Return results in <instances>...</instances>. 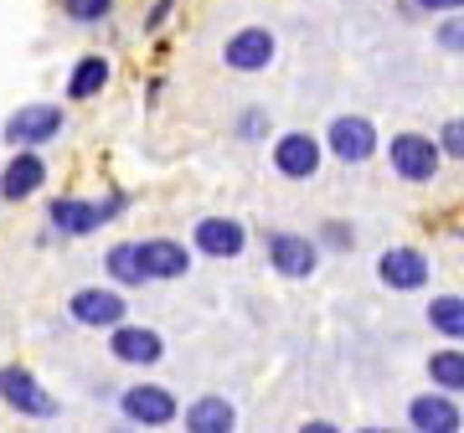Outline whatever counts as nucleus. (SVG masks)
Returning a JSON list of instances; mask_svg holds the SVG:
<instances>
[{"mask_svg": "<svg viewBox=\"0 0 464 433\" xmlns=\"http://www.w3.org/2000/svg\"><path fill=\"white\" fill-rule=\"evenodd\" d=\"M0 402L21 418H57V398L26 367H0Z\"/></svg>", "mask_w": 464, "mask_h": 433, "instance_id": "nucleus-1", "label": "nucleus"}, {"mask_svg": "<svg viewBox=\"0 0 464 433\" xmlns=\"http://www.w3.org/2000/svg\"><path fill=\"white\" fill-rule=\"evenodd\" d=\"M57 134H63V109L57 103H26V109H16L5 119V140L16 150H36V145H47Z\"/></svg>", "mask_w": 464, "mask_h": 433, "instance_id": "nucleus-2", "label": "nucleus"}, {"mask_svg": "<svg viewBox=\"0 0 464 433\" xmlns=\"http://www.w3.org/2000/svg\"><path fill=\"white\" fill-rule=\"evenodd\" d=\"M119 207H124V201H78V197H57L52 201V227H57V233L63 237H83V233H93V227H99V222H109V216L119 212Z\"/></svg>", "mask_w": 464, "mask_h": 433, "instance_id": "nucleus-3", "label": "nucleus"}, {"mask_svg": "<svg viewBox=\"0 0 464 433\" xmlns=\"http://www.w3.org/2000/svg\"><path fill=\"white\" fill-rule=\"evenodd\" d=\"M392 170L402 181H433L439 176V145L429 134H398L392 140Z\"/></svg>", "mask_w": 464, "mask_h": 433, "instance_id": "nucleus-4", "label": "nucleus"}, {"mask_svg": "<svg viewBox=\"0 0 464 433\" xmlns=\"http://www.w3.org/2000/svg\"><path fill=\"white\" fill-rule=\"evenodd\" d=\"M67 315L78 320V325H93V331H114L119 320L130 315V304H124V294H114V289H78L72 294V304H67Z\"/></svg>", "mask_w": 464, "mask_h": 433, "instance_id": "nucleus-5", "label": "nucleus"}, {"mask_svg": "<svg viewBox=\"0 0 464 433\" xmlns=\"http://www.w3.org/2000/svg\"><path fill=\"white\" fill-rule=\"evenodd\" d=\"M119 408H124V418L130 423H140V428H166L170 418H176V398H170L166 387H130L124 398H119Z\"/></svg>", "mask_w": 464, "mask_h": 433, "instance_id": "nucleus-6", "label": "nucleus"}, {"mask_svg": "<svg viewBox=\"0 0 464 433\" xmlns=\"http://www.w3.org/2000/svg\"><path fill=\"white\" fill-rule=\"evenodd\" d=\"M109 351H114L119 361H130V367H150V361L166 356V341L155 331H145V325H124V320H119L114 335H109Z\"/></svg>", "mask_w": 464, "mask_h": 433, "instance_id": "nucleus-7", "label": "nucleus"}, {"mask_svg": "<svg viewBox=\"0 0 464 433\" xmlns=\"http://www.w3.org/2000/svg\"><path fill=\"white\" fill-rule=\"evenodd\" d=\"M331 150L335 160H346V166H362V160H372V150H377V130L366 124V119H335L331 124Z\"/></svg>", "mask_w": 464, "mask_h": 433, "instance_id": "nucleus-8", "label": "nucleus"}, {"mask_svg": "<svg viewBox=\"0 0 464 433\" xmlns=\"http://www.w3.org/2000/svg\"><path fill=\"white\" fill-rule=\"evenodd\" d=\"M268 264L279 268L284 279H304V274H315V243L295 233H274L268 237Z\"/></svg>", "mask_w": 464, "mask_h": 433, "instance_id": "nucleus-9", "label": "nucleus"}, {"mask_svg": "<svg viewBox=\"0 0 464 433\" xmlns=\"http://www.w3.org/2000/svg\"><path fill=\"white\" fill-rule=\"evenodd\" d=\"M377 274H382L387 289H423V284H429V258L418 248H387Z\"/></svg>", "mask_w": 464, "mask_h": 433, "instance_id": "nucleus-10", "label": "nucleus"}, {"mask_svg": "<svg viewBox=\"0 0 464 433\" xmlns=\"http://www.w3.org/2000/svg\"><path fill=\"white\" fill-rule=\"evenodd\" d=\"M274 166L284 176H295V181H310L320 170V140H310V134H284L279 145H274Z\"/></svg>", "mask_w": 464, "mask_h": 433, "instance_id": "nucleus-11", "label": "nucleus"}, {"mask_svg": "<svg viewBox=\"0 0 464 433\" xmlns=\"http://www.w3.org/2000/svg\"><path fill=\"white\" fill-rule=\"evenodd\" d=\"M222 57H227V67H237V72H258V67L274 63V36L264 32V26H248V32H237L222 47Z\"/></svg>", "mask_w": 464, "mask_h": 433, "instance_id": "nucleus-12", "label": "nucleus"}, {"mask_svg": "<svg viewBox=\"0 0 464 433\" xmlns=\"http://www.w3.org/2000/svg\"><path fill=\"white\" fill-rule=\"evenodd\" d=\"M243 243H248V233H243V222H232V216H207V222H197V248L207 253V258H237Z\"/></svg>", "mask_w": 464, "mask_h": 433, "instance_id": "nucleus-13", "label": "nucleus"}, {"mask_svg": "<svg viewBox=\"0 0 464 433\" xmlns=\"http://www.w3.org/2000/svg\"><path fill=\"white\" fill-rule=\"evenodd\" d=\"M42 181H47V166H42V155L36 150H21L11 166H5V176H0V197L5 201H26L42 191Z\"/></svg>", "mask_w": 464, "mask_h": 433, "instance_id": "nucleus-14", "label": "nucleus"}, {"mask_svg": "<svg viewBox=\"0 0 464 433\" xmlns=\"http://www.w3.org/2000/svg\"><path fill=\"white\" fill-rule=\"evenodd\" d=\"M140 264H145V279H181L191 258H186L181 243H170V237H150L140 243Z\"/></svg>", "mask_w": 464, "mask_h": 433, "instance_id": "nucleus-15", "label": "nucleus"}, {"mask_svg": "<svg viewBox=\"0 0 464 433\" xmlns=\"http://www.w3.org/2000/svg\"><path fill=\"white\" fill-rule=\"evenodd\" d=\"M408 418H413V428H423V433H454V428H459V408H454L449 398H439V392L413 398Z\"/></svg>", "mask_w": 464, "mask_h": 433, "instance_id": "nucleus-16", "label": "nucleus"}, {"mask_svg": "<svg viewBox=\"0 0 464 433\" xmlns=\"http://www.w3.org/2000/svg\"><path fill=\"white\" fill-rule=\"evenodd\" d=\"M232 423H237V413H232L227 398H201L186 408V428L191 433H227Z\"/></svg>", "mask_w": 464, "mask_h": 433, "instance_id": "nucleus-17", "label": "nucleus"}, {"mask_svg": "<svg viewBox=\"0 0 464 433\" xmlns=\"http://www.w3.org/2000/svg\"><path fill=\"white\" fill-rule=\"evenodd\" d=\"M103 83H109V63L103 57H83L72 67V78H67V99H93V93H103Z\"/></svg>", "mask_w": 464, "mask_h": 433, "instance_id": "nucleus-18", "label": "nucleus"}, {"mask_svg": "<svg viewBox=\"0 0 464 433\" xmlns=\"http://www.w3.org/2000/svg\"><path fill=\"white\" fill-rule=\"evenodd\" d=\"M429 325L439 335H449V341H464V300L459 294H439L429 304Z\"/></svg>", "mask_w": 464, "mask_h": 433, "instance_id": "nucleus-19", "label": "nucleus"}, {"mask_svg": "<svg viewBox=\"0 0 464 433\" xmlns=\"http://www.w3.org/2000/svg\"><path fill=\"white\" fill-rule=\"evenodd\" d=\"M109 274H114V284H124V289H134V284H145V264H140V243H119V248H109Z\"/></svg>", "mask_w": 464, "mask_h": 433, "instance_id": "nucleus-20", "label": "nucleus"}, {"mask_svg": "<svg viewBox=\"0 0 464 433\" xmlns=\"http://www.w3.org/2000/svg\"><path fill=\"white\" fill-rule=\"evenodd\" d=\"M429 377H433V387H444V392H464V351H439L429 361Z\"/></svg>", "mask_w": 464, "mask_h": 433, "instance_id": "nucleus-21", "label": "nucleus"}, {"mask_svg": "<svg viewBox=\"0 0 464 433\" xmlns=\"http://www.w3.org/2000/svg\"><path fill=\"white\" fill-rule=\"evenodd\" d=\"M63 5H67V16H72V21L93 26V21L109 16V5H114V0H63Z\"/></svg>", "mask_w": 464, "mask_h": 433, "instance_id": "nucleus-22", "label": "nucleus"}, {"mask_svg": "<svg viewBox=\"0 0 464 433\" xmlns=\"http://www.w3.org/2000/svg\"><path fill=\"white\" fill-rule=\"evenodd\" d=\"M439 155L464 160V119H449V124H444V134H439Z\"/></svg>", "mask_w": 464, "mask_h": 433, "instance_id": "nucleus-23", "label": "nucleus"}, {"mask_svg": "<svg viewBox=\"0 0 464 433\" xmlns=\"http://www.w3.org/2000/svg\"><path fill=\"white\" fill-rule=\"evenodd\" d=\"M439 42H444L449 52H464V16H449L444 26H439Z\"/></svg>", "mask_w": 464, "mask_h": 433, "instance_id": "nucleus-24", "label": "nucleus"}, {"mask_svg": "<svg viewBox=\"0 0 464 433\" xmlns=\"http://www.w3.org/2000/svg\"><path fill=\"white\" fill-rule=\"evenodd\" d=\"M170 16V0H155V11H150V16H145V26H150V32H155V26H160V21H166Z\"/></svg>", "mask_w": 464, "mask_h": 433, "instance_id": "nucleus-25", "label": "nucleus"}, {"mask_svg": "<svg viewBox=\"0 0 464 433\" xmlns=\"http://www.w3.org/2000/svg\"><path fill=\"white\" fill-rule=\"evenodd\" d=\"M423 11H464V0H418Z\"/></svg>", "mask_w": 464, "mask_h": 433, "instance_id": "nucleus-26", "label": "nucleus"}]
</instances>
